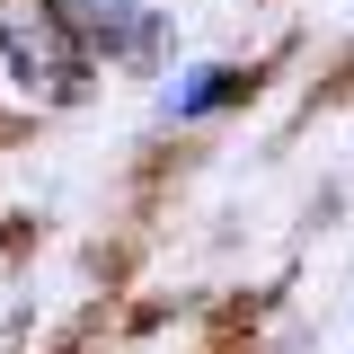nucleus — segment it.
<instances>
[{"label":"nucleus","instance_id":"f257e3e1","mask_svg":"<svg viewBox=\"0 0 354 354\" xmlns=\"http://www.w3.org/2000/svg\"><path fill=\"white\" fill-rule=\"evenodd\" d=\"M0 62L44 97H80L88 80V44L71 36V18L53 0H0Z\"/></svg>","mask_w":354,"mask_h":354},{"label":"nucleus","instance_id":"f03ea898","mask_svg":"<svg viewBox=\"0 0 354 354\" xmlns=\"http://www.w3.org/2000/svg\"><path fill=\"white\" fill-rule=\"evenodd\" d=\"M62 18H71V36L88 53H106V62H142V53H160V9H142V0H53Z\"/></svg>","mask_w":354,"mask_h":354},{"label":"nucleus","instance_id":"7ed1b4c3","mask_svg":"<svg viewBox=\"0 0 354 354\" xmlns=\"http://www.w3.org/2000/svg\"><path fill=\"white\" fill-rule=\"evenodd\" d=\"M248 88H257V71H239V62H195V71L169 88V115H177V124H195V115H221V106H239Z\"/></svg>","mask_w":354,"mask_h":354}]
</instances>
